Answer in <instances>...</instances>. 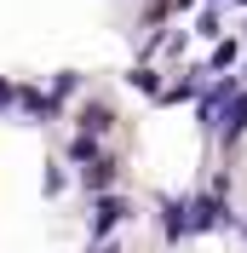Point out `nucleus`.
Segmentation results:
<instances>
[{
  "label": "nucleus",
  "instance_id": "nucleus-1",
  "mask_svg": "<svg viewBox=\"0 0 247 253\" xmlns=\"http://www.w3.org/2000/svg\"><path fill=\"white\" fill-rule=\"evenodd\" d=\"M236 92H242V81H236V75H218L213 86H201V92H196V121H201V132H213V126H218V115H224V104H230Z\"/></svg>",
  "mask_w": 247,
  "mask_h": 253
},
{
  "label": "nucleus",
  "instance_id": "nucleus-2",
  "mask_svg": "<svg viewBox=\"0 0 247 253\" xmlns=\"http://www.w3.org/2000/svg\"><path fill=\"white\" fill-rule=\"evenodd\" d=\"M126 219H132V202H126V196H109L104 190V196L92 202V236L98 242H109V230H121Z\"/></svg>",
  "mask_w": 247,
  "mask_h": 253
},
{
  "label": "nucleus",
  "instance_id": "nucleus-3",
  "mask_svg": "<svg viewBox=\"0 0 247 253\" xmlns=\"http://www.w3.org/2000/svg\"><path fill=\"white\" fill-rule=\"evenodd\" d=\"M218 224H230V213H224V202H218V190L184 202V230H218Z\"/></svg>",
  "mask_w": 247,
  "mask_h": 253
},
{
  "label": "nucleus",
  "instance_id": "nucleus-4",
  "mask_svg": "<svg viewBox=\"0 0 247 253\" xmlns=\"http://www.w3.org/2000/svg\"><path fill=\"white\" fill-rule=\"evenodd\" d=\"M213 132L230 144V150L242 144V132H247V92H236L230 104H224V115H218V126H213Z\"/></svg>",
  "mask_w": 247,
  "mask_h": 253
},
{
  "label": "nucleus",
  "instance_id": "nucleus-5",
  "mask_svg": "<svg viewBox=\"0 0 247 253\" xmlns=\"http://www.w3.org/2000/svg\"><path fill=\"white\" fill-rule=\"evenodd\" d=\"M115 173H121V161H115V156H98V161H86V173H81V178H86V190L104 196V190L115 184Z\"/></svg>",
  "mask_w": 247,
  "mask_h": 253
},
{
  "label": "nucleus",
  "instance_id": "nucleus-6",
  "mask_svg": "<svg viewBox=\"0 0 247 253\" xmlns=\"http://www.w3.org/2000/svg\"><path fill=\"white\" fill-rule=\"evenodd\" d=\"M17 110H29L35 121H58V104L46 92H35V86H17Z\"/></svg>",
  "mask_w": 247,
  "mask_h": 253
},
{
  "label": "nucleus",
  "instance_id": "nucleus-7",
  "mask_svg": "<svg viewBox=\"0 0 247 253\" xmlns=\"http://www.w3.org/2000/svg\"><path fill=\"white\" fill-rule=\"evenodd\" d=\"M161 230H167V242H184L190 230H184V196H167L161 202Z\"/></svg>",
  "mask_w": 247,
  "mask_h": 253
},
{
  "label": "nucleus",
  "instance_id": "nucleus-8",
  "mask_svg": "<svg viewBox=\"0 0 247 253\" xmlns=\"http://www.w3.org/2000/svg\"><path fill=\"white\" fill-rule=\"evenodd\" d=\"M109 126H115V110H109V104H86V110H81V132H86V138H98Z\"/></svg>",
  "mask_w": 247,
  "mask_h": 253
},
{
  "label": "nucleus",
  "instance_id": "nucleus-9",
  "mask_svg": "<svg viewBox=\"0 0 247 253\" xmlns=\"http://www.w3.org/2000/svg\"><path fill=\"white\" fill-rule=\"evenodd\" d=\"M75 92H81V75H75V69H63V75H52V92H46V98L63 110V98H75Z\"/></svg>",
  "mask_w": 247,
  "mask_h": 253
},
{
  "label": "nucleus",
  "instance_id": "nucleus-10",
  "mask_svg": "<svg viewBox=\"0 0 247 253\" xmlns=\"http://www.w3.org/2000/svg\"><path fill=\"white\" fill-rule=\"evenodd\" d=\"M69 161H98V138L75 132V138H69Z\"/></svg>",
  "mask_w": 247,
  "mask_h": 253
},
{
  "label": "nucleus",
  "instance_id": "nucleus-11",
  "mask_svg": "<svg viewBox=\"0 0 247 253\" xmlns=\"http://www.w3.org/2000/svg\"><path fill=\"white\" fill-rule=\"evenodd\" d=\"M132 86H138V92H150V98H161V81H155L150 63H138V69H132Z\"/></svg>",
  "mask_w": 247,
  "mask_h": 253
},
{
  "label": "nucleus",
  "instance_id": "nucleus-12",
  "mask_svg": "<svg viewBox=\"0 0 247 253\" xmlns=\"http://www.w3.org/2000/svg\"><path fill=\"white\" fill-rule=\"evenodd\" d=\"M196 35H201V41H213V35H218V12H213V6L196 12Z\"/></svg>",
  "mask_w": 247,
  "mask_h": 253
},
{
  "label": "nucleus",
  "instance_id": "nucleus-13",
  "mask_svg": "<svg viewBox=\"0 0 247 253\" xmlns=\"http://www.w3.org/2000/svg\"><path fill=\"white\" fill-rule=\"evenodd\" d=\"M230 63H236V41H218V46H213V69H218V75H224Z\"/></svg>",
  "mask_w": 247,
  "mask_h": 253
},
{
  "label": "nucleus",
  "instance_id": "nucleus-14",
  "mask_svg": "<svg viewBox=\"0 0 247 253\" xmlns=\"http://www.w3.org/2000/svg\"><path fill=\"white\" fill-rule=\"evenodd\" d=\"M12 104H17V81H6V75H0V115L12 110Z\"/></svg>",
  "mask_w": 247,
  "mask_h": 253
},
{
  "label": "nucleus",
  "instance_id": "nucleus-15",
  "mask_svg": "<svg viewBox=\"0 0 247 253\" xmlns=\"http://www.w3.org/2000/svg\"><path fill=\"white\" fill-rule=\"evenodd\" d=\"M63 190V173H58V161H46V196H58Z\"/></svg>",
  "mask_w": 247,
  "mask_h": 253
},
{
  "label": "nucleus",
  "instance_id": "nucleus-16",
  "mask_svg": "<svg viewBox=\"0 0 247 253\" xmlns=\"http://www.w3.org/2000/svg\"><path fill=\"white\" fill-rule=\"evenodd\" d=\"M92 253H121V248H115V242H98V248H92Z\"/></svg>",
  "mask_w": 247,
  "mask_h": 253
},
{
  "label": "nucleus",
  "instance_id": "nucleus-17",
  "mask_svg": "<svg viewBox=\"0 0 247 253\" xmlns=\"http://www.w3.org/2000/svg\"><path fill=\"white\" fill-rule=\"evenodd\" d=\"M236 6H247V0H236Z\"/></svg>",
  "mask_w": 247,
  "mask_h": 253
},
{
  "label": "nucleus",
  "instance_id": "nucleus-18",
  "mask_svg": "<svg viewBox=\"0 0 247 253\" xmlns=\"http://www.w3.org/2000/svg\"><path fill=\"white\" fill-rule=\"evenodd\" d=\"M242 236H247V224H242Z\"/></svg>",
  "mask_w": 247,
  "mask_h": 253
}]
</instances>
